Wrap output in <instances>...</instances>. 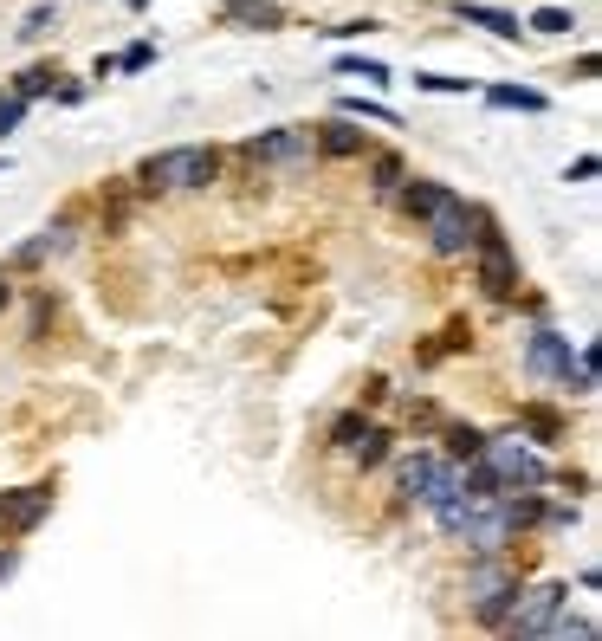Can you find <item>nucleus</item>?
<instances>
[{"label":"nucleus","instance_id":"obj_1","mask_svg":"<svg viewBox=\"0 0 602 641\" xmlns=\"http://www.w3.org/2000/svg\"><path fill=\"white\" fill-rule=\"evenodd\" d=\"M221 175V156L208 143H182V149H162L136 169V188L143 195H188V188H208Z\"/></svg>","mask_w":602,"mask_h":641},{"label":"nucleus","instance_id":"obj_11","mask_svg":"<svg viewBox=\"0 0 602 641\" xmlns=\"http://www.w3.org/2000/svg\"><path fill=\"white\" fill-rule=\"evenodd\" d=\"M65 247H72V221H52V227H39V234L26 240L20 253H13V266H39V259H59Z\"/></svg>","mask_w":602,"mask_h":641},{"label":"nucleus","instance_id":"obj_27","mask_svg":"<svg viewBox=\"0 0 602 641\" xmlns=\"http://www.w3.org/2000/svg\"><path fill=\"white\" fill-rule=\"evenodd\" d=\"M20 124H26V98H13V91H7V98H0V136H13Z\"/></svg>","mask_w":602,"mask_h":641},{"label":"nucleus","instance_id":"obj_7","mask_svg":"<svg viewBox=\"0 0 602 641\" xmlns=\"http://www.w3.org/2000/svg\"><path fill=\"white\" fill-rule=\"evenodd\" d=\"M570 363H577V344H570L564 331H531V344H525V370H531V376H551V383H564Z\"/></svg>","mask_w":602,"mask_h":641},{"label":"nucleus","instance_id":"obj_14","mask_svg":"<svg viewBox=\"0 0 602 641\" xmlns=\"http://www.w3.org/2000/svg\"><path fill=\"white\" fill-rule=\"evenodd\" d=\"M460 20H467V26H486L492 39H518V33H525V26H518L505 7H473V0H460Z\"/></svg>","mask_w":602,"mask_h":641},{"label":"nucleus","instance_id":"obj_31","mask_svg":"<svg viewBox=\"0 0 602 641\" xmlns=\"http://www.w3.org/2000/svg\"><path fill=\"white\" fill-rule=\"evenodd\" d=\"M7 298H13V285H7V272H0V311H7Z\"/></svg>","mask_w":602,"mask_h":641},{"label":"nucleus","instance_id":"obj_23","mask_svg":"<svg viewBox=\"0 0 602 641\" xmlns=\"http://www.w3.org/2000/svg\"><path fill=\"white\" fill-rule=\"evenodd\" d=\"M577 26V13H564V7H538L531 13V33H570Z\"/></svg>","mask_w":602,"mask_h":641},{"label":"nucleus","instance_id":"obj_5","mask_svg":"<svg viewBox=\"0 0 602 641\" xmlns=\"http://www.w3.org/2000/svg\"><path fill=\"white\" fill-rule=\"evenodd\" d=\"M480 460L492 467V480L505 486V493H518V486H544L551 480V467H544L531 447H518V441H486L480 447Z\"/></svg>","mask_w":602,"mask_h":641},{"label":"nucleus","instance_id":"obj_22","mask_svg":"<svg viewBox=\"0 0 602 641\" xmlns=\"http://www.w3.org/2000/svg\"><path fill=\"white\" fill-rule=\"evenodd\" d=\"M415 91H441V98H460V91H473V78H447V72H415Z\"/></svg>","mask_w":602,"mask_h":641},{"label":"nucleus","instance_id":"obj_3","mask_svg":"<svg viewBox=\"0 0 602 641\" xmlns=\"http://www.w3.org/2000/svg\"><path fill=\"white\" fill-rule=\"evenodd\" d=\"M473 253H480V285L492 298H512L518 292V259L505 247V234L492 227V214H480V234H473Z\"/></svg>","mask_w":602,"mask_h":641},{"label":"nucleus","instance_id":"obj_28","mask_svg":"<svg viewBox=\"0 0 602 641\" xmlns=\"http://www.w3.org/2000/svg\"><path fill=\"white\" fill-rule=\"evenodd\" d=\"M324 33H331V39H363V33H382V20L363 13V20H337V26H324Z\"/></svg>","mask_w":602,"mask_h":641},{"label":"nucleus","instance_id":"obj_4","mask_svg":"<svg viewBox=\"0 0 602 641\" xmlns=\"http://www.w3.org/2000/svg\"><path fill=\"white\" fill-rule=\"evenodd\" d=\"M240 156L246 162H272V169H298V162H311V130L305 124H272V130L246 136Z\"/></svg>","mask_w":602,"mask_h":641},{"label":"nucleus","instance_id":"obj_17","mask_svg":"<svg viewBox=\"0 0 602 641\" xmlns=\"http://www.w3.org/2000/svg\"><path fill=\"white\" fill-rule=\"evenodd\" d=\"M52 78H59L52 65H26V72L13 78V98H26V104H33V98H46V91H52Z\"/></svg>","mask_w":602,"mask_h":641},{"label":"nucleus","instance_id":"obj_9","mask_svg":"<svg viewBox=\"0 0 602 641\" xmlns=\"http://www.w3.org/2000/svg\"><path fill=\"white\" fill-rule=\"evenodd\" d=\"M221 20L240 26V33H279L285 7H279V0H221Z\"/></svg>","mask_w":602,"mask_h":641},{"label":"nucleus","instance_id":"obj_25","mask_svg":"<svg viewBox=\"0 0 602 641\" xmlns=\"http://www.w3.org/2000/svg\"><path fill=\"white\" fill-rule=\"evenodd\" d=\"M447 441H454V454H447V460H473L486 447V434L480 428H447Z\"/></svg>","mask_w":602,"mask_h":641},{"label":"nucleus","instance_id":"obj_24","mask_svg":"<svg viewBox=\"0 0 602 641\" xmlns=\"http://www.w3.org/2000/svg\"><path fill=\"white\" fill-rule=\"evenodd\" d=\"M149 65H156V46H149V39H136V46L117 52V72H149Z\"/></svg>","mask_w":602,"mask_h":641},{"label":"nucleus","instance_id":"obj_6","mask_svg":"<svg viewBox=\"0 0 602 641\" xmlns=\"http://www.w3.org/2000/svg\"><path fill=\"white\" fill-rule=\"evenodd\" d=\"M564 603H570L564 583L518 590V603H512V616H505V629H512V635H551V622H557V609H564Z\"/></svg>","mask_w":602,"mask_h":641},{"label":"nucleus","instance_id":"obj_19","mask_svg":"<svg viewBox=\"0 0 602 641\" xmlns=\"http://www.w3.org/2000/svg\"><path fill=\"white\" fill-rule=\"evenodd\" d=\"M369 188H376V195H395V188H402V156H376V162H369Z\"/></svg>","mask_w":602,"mask_h":641},{"label":"nucleus","instance_id":"obj_21","mask_svg":"<svg viewBox=\"0 0 602 641\" xmlns=\"http://www.w3.org/2000/svg\"><path fill=\"white\" fill-rule=\"evenodd\" d=\"M369 428H376L369 415H337V428H331V447H344V454H350V447H357Z\"/></svg>","mask_w":602,"mask_h":641},{"label":"nucleus","instance_id":"obj_10","mask_svg":"<svg viewBox=\"0 0 602 641\" xmlns=\"http://www.w3.org/2000/svg\"><path fill=\"white\" fill-rule=\"evenodd\" d=\"M311 149H324V156H369V136L357 130V117H344V111H337L331 117V124H318V136H311Z\"/></svg>","mask_w":602,"mask_h":641},{"label":"nucleus","instance_id":"obj_8","mask_svg":"<svg viewBox=\"0 0 602 641\" xmlns=\"http://www.w3.org/2000/svg\"><path fill=\"white\" fill-rule=\"evenodd\" d=\"M52 512V486H13L0 493V531H33Z\"/></svg>","mask_w":602,"mask_h":641},{"label":"nucleus","instance_id":"obj_13","mask_svg":"<svg viewBox=\"0 0 602 641\" xmlns=\"http://www.w3.org/2000/svg\"><path fill=\"white\" fill-rule=\"evenodd\" d=\"M447 195H454L447 182H408V175H402V208H408V221H428Z\"/></svg>","mask_w":602,"mask_h":641},{"label":"nucleus","instance_id":"obj_15","mask_svg":"<svg viewBox=\"0 0 602 641\" xmlns=\"http://www.w3.org/2000/svg\"><path fill=\"white\" fill-rule=\"evenodd\" d=\"M337 78H363V85H389V65H382V59H363V52H344V59H337Z\"/></svg>","mask_w":602,"mask_h":641},{"label":"nucleus","instance_id":"obj_2","mask_svg":"<svg viewBox=\"0 0 602 641\" xmlns=\"http://www.w3.org/2000/svg\"><path fill=\"white\" fill-rule=\"evenodd\" d=\"M421 227H428V247L441 253V259H460V253H473V234H480V208H467L460 195H447Z\"/></svg>","mask_w":602,"mask_h":641},{"label":"nucleus","instance_id":"obj_18","mask_svg":"<svg viewBox=\"0 0 602 641\" xmlns=\"http://www.w3.org/2000/svg\"><path fill=\"white\" fill-rule=\"evenodd\" d=\"M337 111H344V117H363V124H402V117H395L389 104H376V98H337Z\"/></svg>","mask_w":602,"mask_h":641},{"label":"nucleus","instance_id":"obj_29","mask_svg":"<svg viewBox=\"0 0 602 641\" xmlns=\"http://www.w3.org/2000/svg\"><path fill=\"white\" fill-rule=\"evenodd\" d=\"M602 169V162L596 156H577V162H570V175H564V182H590V175Z\"/></svg>","mask_w":602,"mask_h":641},{"label":"nucleus","instance_id":"obj_30","mask_svg":"<svg viewBox=\"0 0 602 641\" xmlns=\"http://www.w3.org/2000/svg\"><path fill=\"white\" fill-rule=\"evenodd\" d=\"M13 570H20V551H0V583H7Z\"/></svg>","mask_w":602,"mask_h":641},{"label":"nucleus","instance_id":"obj_32","mask_svg":"<svg viewBox=\"0 0 602 641\" xmlns=\"http://www.w3.org/2000/svg\"><path fill=\"white\" fill-rule=\"evenodd\" d=\"M130 7H149V0H130Z\"/></svg>","mask_w":602,"mask_h":641},{"label":"nucleus","instance_id":"obj_16","mask_svg":"<svg viewBox=\"0 0 602 641\" xmlns=\"http://www.w3.org/2000/svg\"><path fill=\"white\" fill-rule=\"evenodd\" d=\"M518 428H531L538 441H564V421H557L551 408H538V402H531V408H518Z\"/></svg>","mask_w":602,"mask_h":641},{"label":"nucleus","instance_id":"obj_12","mask_svg":"<svg viewBox=\"0 0 602 641\" xmlns=\"http://www.w3.org/2000/svg\"><path fill=\"white\" fill-rule=\"evenodd\" d=\"M486 104H492V111H525V117L551 111V98H544V91H531V85H492Z\"/></svg>","mask_w":602,"mask_h":641},{"label":"nucleus","instance_id":"obj_26","mask_svg":"<svg viewBox=\"0 0 602 641\" xmlns=\"http://www.w3.org/2000/svg\"><path fill=\"white\" fill-rule=\"evenodd\" d=\"M52 26H59V7H33V13H26V26H20V39H46Z\"/></svg>","mask_w":602,"mask_h":641},{"label":"nucleus","instance_id":"obj_20","mask_svg":"<svg viewBox=\"0 0 602 641\" xmlns=\"http://www.w3.org/2000/svg\"><path fill=\"white\" fill-rule=\"evenodd\" d=\"M350 454H357V467H363V473H369V467H382V460H389V434H382V428H369L363 441L350 447Z\"/></svg>","mask_w":602,"mask_h":641}]
</instances>
